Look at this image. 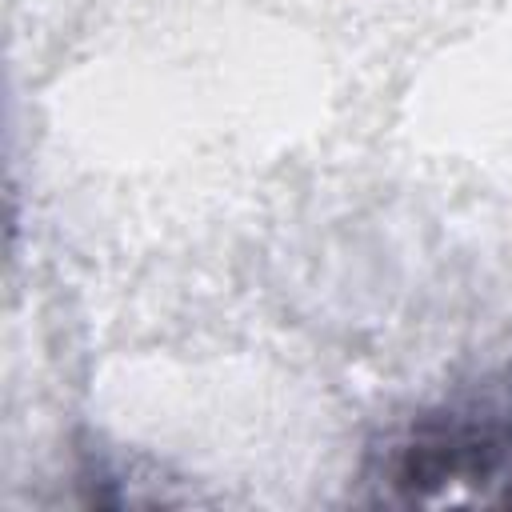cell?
Masks as SVG:
<instances>
[{
    "label": "cell",
    "instance_id": "obj_1",
    "mask_svg": "<svg viewBox=\"0 0 512 512\" xmlns=\"http://www.w3.org/2000/svg\"><path fill=\"white\" fill-rule=\"evenodd\" d=\"M380 488L400 504L512 508V372L420 412L384 452Z\"/></svg>",
    "mask_w": 512,
    "mask_h": 512
}]
</instances>
